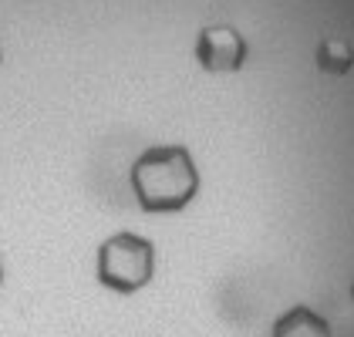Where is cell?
I'll return each instance as SVG.
<instances>
[{"instance_id":"6da1fadb","label":"cell","mask_w":354,"mask_h":337,"mask_svg":"<svg viewBox=\"0 0 354 337\" xmlns=\"http://www.w3.org/2000/svg\"><path fill=\"white\" fill-rule=\"evenodd\" d=\"M132 193L142 213L152 216H172L192 206V199L199 196V168L186 145L179 142H165V145H149L129 172Z\"/></svg>"},{"instance_id":"7a4b0ae2","label":"cell","mask_w":354,"mask_h":337,"mask_svg":"<svg viewBox=\"0 0 354 337\" xmlns=\"http://www.w3.org/2000/svg\"><path fill=\"white\" fill-rule=\"evenodd\" d=\"M95 277L111 293H122V297L138 293L156 277V247H152V240L129 233V229L109 236L98 247V256H95Z\"/></svg>"},{"instance_id":"3957f363","label":"cell","mask_w":354,"mask_h":337,"mask_svg":"<svg viewBox=\"0 0 354 337\" xmlns=\"http://www.w3.org/2000/svg\"><path fill=\"white\" fill-rule=\"evenodd\" d=\"M246 55H250V48H246L243 34L230 24L203 28L196 37V48H192L196 64L209 75H236L246 64Z\"/></svg>"},{"instance_id":"277c9868","label":"cell","mask_w":354,"mask_h":337,"mask_svg":"<svg viewBox=\"0 0 354 337\" xmlns=\"http://www.w3.org/2000/svg\"><path fill=\"white\" fill-rule=\"evenodd\" d=\"M270 337H334V331H330V320L321 317L314 307L297 304L273 320Z\"/></svg>"},{"instance_id":"5b68a950","label":"cell","mask_w":354,"mask_h":337,"mask_svg":"<svg viewBox=\"0 0 354 337\" xmlns=\"http://www.w3.org/2000/svg\"><path fill=\"white\" fill-rule=\"evenodd\" d=\"M314 61H317V68H321L324 75H330V78L348 75V71L354 68L351 41H344V37H337V34L321 37V44H317V51H314Z\"/></svg>"},{"instance_id":"8992f818","label":"cell","mask_w":354,"mask_h":337,"mask_svg":"<svg viewBox=\"0 0 354 337\" xmlns=\"http://www.w3.org/2000/svg\"><path fill=\"white\" fill-rule=\"evenodd\" d=\"M0 283H3V263H0Z\"/></svg>"},{"instance_id":"52a82bcc","label":"cell","mask_w":354,"mask_h":337,"mask_svg":"<svg viewBox=\"0 0 354 337\" xmlns=\"http://www.w3.org/2000/svg\"><path fill=\"white\" fill-rule=\"evenodd\" d=\"M0 61H3V44H0Z\"/></svg>"},{"instance_id":"ba28073f","label":"cell","mask_w":354,"mask_h":337,"mask_svg":"<svg viewBox=\"0 0 354 337\" xmlns=\"http://www.w3.org/2000/svg\"><path fill=\"white\" fill-rule=\"evenodd\" d=\"M351 297H354V283H351Z\"/></svg>"}]
</instances>
